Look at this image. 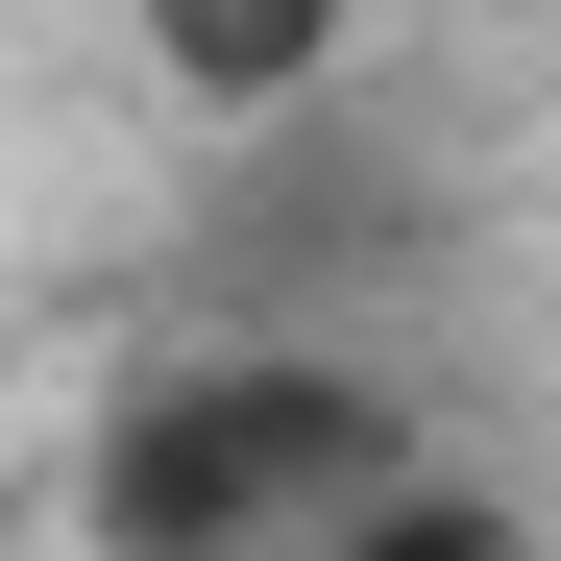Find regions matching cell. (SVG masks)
<instances>
[{
    "label": "cell",
    "instance_id": "cell-1",
    "mask_svg": "<svg viewBox=\"0 0 561 561\" xmlns=\"http://www.w3.org/2000/svg\"><path fill=\"white\" fill-rule=\"evenodd\" d=\"M196 415H220V463H244L268 561H294L318 513H366L391 463H439V415H415V391H391L342 318H244V342H196Z\"/></svg>",
    "mask_w": 561,
    "mask_h": 561
},
{
    "label": "cell",
    "instance_id": "cell-5",
    "mask_svg": "<svg viewBox=\"0 0 561 561\" xmlns=\"http://www.w3.org/2000/svg\"><path fill=\"white\" fill-rule=\"evenodd\" d=\"M294 561H561V513L513 489V463H391L366 513H318Z\"/></svg>",
    "mask_w": 561,
    "mask_h": 561
},
{
    "label": "cell",
    "instance_id": "cell-2",
    "mask_svg": "<svg viewBox=\"0 0 561 561\" xmlns=\"http://www.w3.org/2000/svg\"><path fill=\"white\" fill-rule=\"evenodd\" d=\"M49 561H268L244 463H220V415H196V366H123V391L73 415V537H49Z\"/></svg>",
    "mask_w": 561,
    "mask_h": 561
},
{
    "label": "cell",
    "instance_id": "cell-4",
    "mask_svg": "<svg viewBox=\"0 0 561 561\" xmlns=\"http://www.w3.org/2000/svg\"><path fill=\"white\" fill-rule=\"evenodd\" d=\"M123 49L196 147H268V123L366 99V0H123Z\"/></svg>",
    "mask_w": 561,
    "mask_h": 561
},
{
    "label": "cell",
    "instance_id": "cell-3",
    "mask_svg": "<svg viewBox=\"0 0 561 561\" xmlns=\"http://www.w3.org/2000/svg\"><path fill=\"white\" fill-rule=\"evenodd\" d=\"M220 268H244L268 318H294V294H366V268H415V171L366 147V99H318V123H268V147H244Z\"/></svg>",
    "mask_w": 561,
    "mask_h": 561
}]
</instances>
